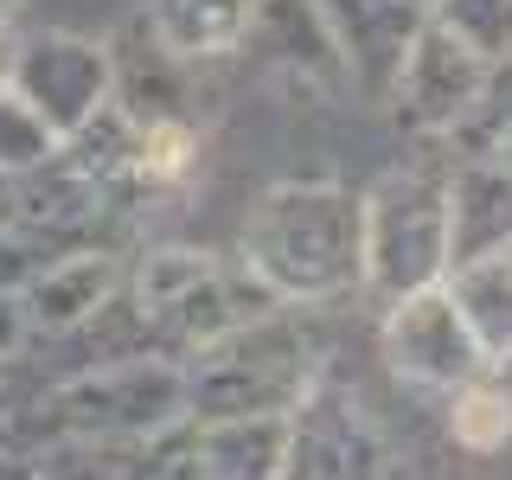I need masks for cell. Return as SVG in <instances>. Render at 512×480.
<instances>
[{"label":"cell","mask_w":512,"mask_h":480,"mask_svg":"<svg viewBox=\"0 0 512 480\" xmlns=\"http://www.w3.org/2000/svg\"><path fill=\"white\" fill-rule=\"evenodd\" d=\"M20 13V0H0V32H7V20Z\"/></svg>","instance_id":"cell-26"},{"label":"cell","mask_w":512,"mask_h":480,"mask_svg":"<svg viewBox=\"0 0 512 480\" xmlns=\"http://www.w3.org/2000/svg\"><path fill=\"white\" fill-rule=\"evenodd\" d=\"M244 269L282 308H320L359 288V192L327 180H288L256 199L244 224Z\"/></svg>","instance_id":"cell-1"},{"label":"cell","mask_w":512,"mask_h":480,"mask_svg":"<svg viewBox=\"0 0 512 480\" xmlns=\"http://www.w3.org/2000/svg\"><path fill=\"white\" fill-rule=\"evenodd\" d=\"M7 90L39 109V122L52 128L58 141H71L77 128H90L116 103V64H109V45H96V39H77V32H32V39H13Z\"/></svg>","instance_id":"cell-6"},{"label":"cell","mask_w":512,"mask_h":480,"mask_svg":"<svg viewBox=\"0 0 512 480\" xmlns=\"http://www.w3.org/2000/svg\"><path fill=\"white\" fill-rule=\"evenodd\" d=\"M512 244V173L500 160L448 167V269L500 256Z\"/></svg>","instance_id":"cell-12"},{"label":"cell","mask_w":512,"mask_h":480,"mask_svg":"<svg viewBox=\"0 0 512 480\" xmlns=\"http://www.w3.org/2000/svg\"><path fill=\"white\" fill-rule=\"evenodd\" d=\"M448 301L461 308V320H468L474 346L487 352V365H506L512 352V256H480V263H455L442 276Z\"/></svg>","instance_id":"cell-15"},{"label":"cell","mask_w":512,"mask_h":480,"mask_svg":"<svg viewBox=\"0 0 512 480\" xmlns=\"http://www.w3.org/2000/svg\"><path fill=\"white\" fill-rule=\"evenodd\" d=\"M448 429H455V442L474 448V455L506 448V436H512V391L493 384V372L455 384V391H448Z\"/></svg>","instance_id":"cell-17"},{"label":"cell","mask_w":512,"mask_h":480,"mask_svg":"<svg viewBox=\"0 0 512 480\" xmlns=\"http://www.w3.org/2000/svg\"><path fill=\"white\" fill-rule=\"evenodd\" d=\"M448 39H461L480 64H500L512 58V0H436L429 7Z\"/></svg>","instance_id":"cell-19"},{"label":"cell","mask_w":512,"mask_h":480,"mask_svg":"<svg viewBox=\"0 0 512 480\" xmlns=\"http://www.w3.org/2000/svg\"><path fill=\"white\" fill-rule=\"evenodd\" d=\"M52 410H58L64 436L128 448V442H141L186 416V378L173 359H154V352L109 359V365H90V372L64 378L52 391Z\"/></svg>","instance_id":"cell-5"},{"label":"cell","mask_w":512,"mask_h":480,"mask_svg":"<svg viewBox=\"0 0 512 480\" xmlns=\"http://www.w3.org/2000/svg\"><path fill=\"white\" fill-rule=\"evenodd\" d=\"M192 423H237V416H288L320 378V346L295 314L269 308L231 327L224 340L180 365Z\"/></svg>","instance_id":"cell-2"},{"label":"cell","mask_w":512,"mask_h":480,"mask_svg":"<svg viewBox=\"0 0 512 480\" xmlns=\"http://www.w3.org/2000/svg\"><path fill=\"white\" fill-rule=\"evenodd\" d=\"M282 480H384V436L333 378L282 416Z\"/></svg>","instance_id":"cell-7"},{"label":"cell","mask_w":512,"mask_h":480,"mask_svg":"<svg viewBox=\"0 0 512 480\" xmlns=\"http://www.w3.org/2000/svg\"><path fill=\"white\" fill-rule=\"evenodd\" d=\"M128 301H135L148 346L173 365H186L192 352L224 340L231 327H244L250 314L282 308L250 269H218L199 250H154L128 282Z\"/></svg>","instance_id":"cell-3"},{"label":"cell","mask_w":512,"mask_h":480,"mask_svg":"<svg viewBox=\"0 0 512 480\" xmlns=\"http://www.w3.org/2000/svg\"><path fill=\"white\" fill-rule=\"evenodd\" d=\"M506 256H512V244H506Z\"/></svg>","instance_id":"cell-28"},{"label":"cell","mask_w":512,"mask_h":480,"mask_svg":"<svg viewBox=\"0 0 512 480\" xmlns=\"http://www.w3.org/2000/svg\"><path fill=\"white\" fill-rule=\"evenodd\" d=\"M58 148L64 141L39 122V109L20 103L13 90H0V180L13 186V180H26V173H39Z\"/></svg>","instance_id":"cell-20"},{"label":"cell","mask_w":512,"mask_h":480,"mask_svg":"<svg viewBox=\"0 0 512 480\" xmlns=\"http://www.w3.org/2000/svg\"><path fill=\"white\" fill-rule=\"evenodd\" d=\"M480 77H487V64L423 13V26H416V39L404 45V64H397V77H391L384 96H391L397 122H404L410 135H455V122L468 116L474 96H480Z\"/></svg>","instance_id":"cell-9"},{"label":"cell","mask_w":512,"mask_h":480,"mask_svg":"<svg viewBox=\"0 0 512 480\" xmlns=\"http://www.w3.org/2000/svg\"><path fill=\"white\" fill-rule=\"evenodd\" d=\"M7 212H13V186L0 180V224H7Z\"/></svg>","instance_id":"cell-25"},{"label":"cell","mask_w":512,"mask_h":480,"mask_svg":"<svg viewBox=\"0 0 512 480\" xmlns=\"http://www.w3.org/2000/svg\"><path fill=\"white\" fill-rule=\"evenodd\" d=\"M109 295H122V269H116V256H109L103 244L52 256V263H39V276L20 288L32 333H52V340L77 333Z\"/></svg>","instance_id":"cell-11"},{"label":"cell","mask_w":512,"mask_h":480,"mask_svg":"<svg viewBox=\"0 0 512 480\" xmlns=\"http://www.w3.org/2000/svg\"><path fill=\"white\" fill-rule=\"evenodd\" d=\"M384 359H391L397 378L410 384H429V391H455L480 372H493L487 352L474 346L468 320L448 301V288H416V295L391 301L384 308Z\"/></svg>","instance_id":"cell-8"},{"label":"cell","mask_w":512,"mask_h":480,"mask_svg":"<svg viewBox=\"0 0 512 480\" xmlns=\"http://www.w3.org/2000/svg\"><path fill=\"white\" fill-rule=\"evenodd\" d=\"M205 480H282V416H237L199 423Z\"/></svg>","instance_id":"cell-16"},{"label":"cell","mask_w":512,"mask_h":480,"mask_svg":"<svg viewBox=\"0 0 512 480\" xmlns=\"http://www.w3.org/2000/svg\"><path fill=\"white\" fill-rule=\"evenodd\" d=\"M32 340H39V333H32V320H26V301L13 295V288H0V365H13Z\"/></svg>","instance_id":"cell-22"},{"label":"cell","mask_w":512,"mask_h":480,"mask_svg":"<svg viewBox=\"0 0 512 480\" xmlns=\"http://www.w3.org/2000/svg\"><path fill=\"white\" fill-rule=\"evenodd\" d=\"M314 7L327 20L333 45H340V58H346V77L384 96L397 64H404V45L423 26V13L404 7V0H314Z\"/></svg>","instance_id":"cell-10"},{"label":"cell","mask_w":512,"mask_h":480,"mask_svg":"<svg viewBox=\"0 0 512 480\" xmlns=\"http://www.w3.org/2000/svg\"><path fill=\"white\" fill-rule=\"evenodd\" d=\"M487 160H500V167H506V173H512V128H506V135H500V148H493V154H487Z\"/></svg>","instance_id":"cell-24"},{"label":"cell","mask_w":512,"mask_h":480,"mask_svg":"<svg viewBox=\"0 0 512 480\" xmlns=\"http://www.w3.org/2000/svg\"><path fill=\"white\" fill-rule=\"evenodd\" d=\"M256 7L263 0H148V32L173 58L199 64V58L244 52V32L256 20Z\"/></svg>","instance_id":"cell-14"},{"label":"cell","mask_w":512,"mask_h":480,"mask_svg":"<svg viewBox=\"0 0 512 480\" xmlns=\"http://www.w3.org/2000/svg\"><path fill=\"white\" fill-rule=\"evenodd\" d=\"M244 45L263 52V58H276L288 77H301V84H320V90L352 84L346 58H340V45H333V32H327L314 0H263L250 32H244Z\"/></svg>","instance_id":"cell-13"},{"label":"cell","mask_w":512,"mask_h":480,"mask_svg":"<svg viewBox=\"0 0 512 480\" xmlns=\"http://www.w3.org/2000/svg\"><path fill=\"white\" fill-rule=\"evenodd\" d=\"M116 480H205V468H199V423L180 416V423L128 442L116 455Z\"/></svg>","instance_id":"cell-18"},{"label":"cell","mask_w":512,"mask_h":480,"mask_svg":"<svg viewBox=\"0 0 512 480\" xmlns=\"http://www.w3.org/2000/svg\"><path fill=\"white\" fill-rule=\"evenodd\" d=\"M404 7H416V13H429V7H436V0H404Z\"/></svg>","instance_id":"cell-27"},{"label":"cell","mask_w":512,"mask_h":480,"mask_svg":"<svg viewBox=\"0 0 512 480\" xmlns=\"http://www.w3.org/2000/svg\"><path fill=\"white\" fill-rule=\"evenodd\" d=\"M359 244H365L359 288L378 308L416 295V288H436L448 276V173L397 167L372 192H359Z\"/></svg>","instance_id":"cell-4"},{"label":"cell","mask_w":512,"mask_h":480,"mask_svg":"<svg viewBox=\"0 0 512 480\" xmlns=\"http://www.w3.org/2000/svg\"><path fill=\"white\" fill-rule=\"evenodd\" d=\"M7 77H13V39L0 32V90H7Z\"/></svg>","instance_id":"cell-23"},{"label":"cell","mask_w":512,"mask_h":480,"mask_svg":"<svg viewBox=\"0 0 512 480\" xmlns=\"http://www.w3.org/2000/svg\"><path fill=\"white\" fill-rule=\"evenodd\" d=\"M116 455L109 442H84V436H52L32 455V480H116Z\"/></svg>","instance_id":"cell-21"}]
</instances>
